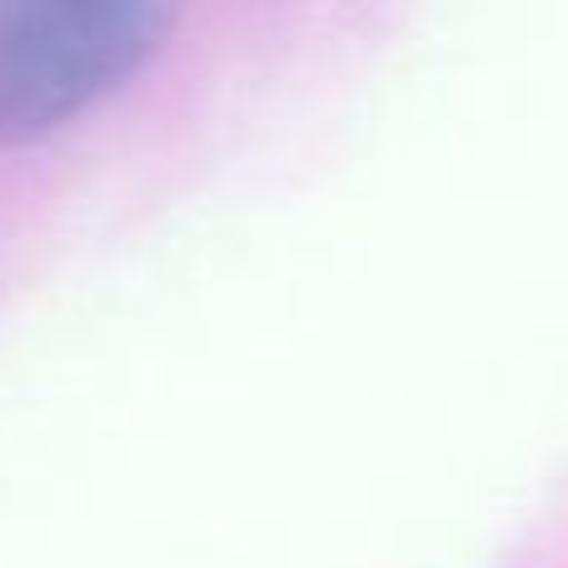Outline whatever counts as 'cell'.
<instances>
[{
    "mask_svg": "<svg viewBox=\"0 0 568 568\" xmlns=\"http://www.w3.org/2000/svg\"><path fill=\"white\" fill-rule=\"evenodd\" d=\"M175 30L150 0H0V140L60 130L120 90Z\"/></svg>",
    "mask_w": 568,
    "mask_h": 568,
    "instance_id": "1",
    "label": "cell"
}]
</instances>
